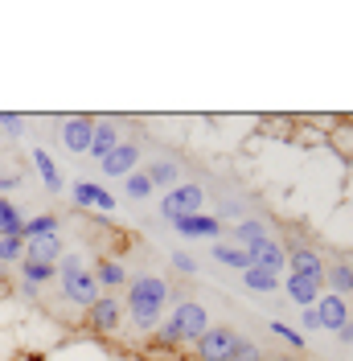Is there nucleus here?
<instances>
[{"label":"nucleus","instance_id":"22","mask_svg":"<svg viewBox=\"0 0 353 361\" xmlns=\"http://www.w3.org/2000/svg\"><path fill=\"white\" fill-rule=\"evenodd\" d=\"M33 160H37V173H42L45 189H49V193H62V173L54 169V160H49V152H42V148H37V152H33Z\"/></svg>","mask_w":353,"mask_h":361},{"label":"nucleus","instance_id":"37","mask_svg":"<svg viewBox=\"0 0 353 361\" xmlns=\"http://www.w3.org/2000/svg\"><path fill=\"white\" fill-rule=\"evenodd\" d=\"M284 361H300V357H284Z\"/></svg>","mask_w":353,"mask_h":361},{"label":"nucleus","instance_id":"24","mask_svg":"<svg viewBox=\"0 0 353 361\" xmlns=\"http://www.w3.org/2000/svg\"><path fill=\"white\" fill-rule=\"evenodd\" d=\"M21 226H25V218L17 214V205L0 197V238H4V234H21Z\"/></svg>","mask_w":353,"mask_h":361},{"label":"nucleus","instance_id":"9","mask_svg":"<svg viewBox=\"0 0 353 361\" xmlns=\"http://www.w3.org/2000/svg\"><path fill=\"white\" fill-rule=\"evenodd\" d=\"M173 226L185 238H218V230H222V222L210 218V214H185V218H173Z\"/></svg>","mask_w":353,"mask_h":361},{"label":"nucleus","instance_id":"23","mask_svg":"<svg viewBox=\"0 0 353 361\" xmlns=\"http://www.w3.org/2000/svg\"><path fill=\"white\" fill-rule=\"evenodd\" d=\"M37 234H58V218L54 214H37L21 226V238H37Z\"/></svg>","mask_w":353,"mask_h":361},{"label":"nucleus","instance_id":"31","mask_svg":"<svg viewBox=\"0 0 353 361\" xmlns=\"http://www.w3.org/2000/svg\"><path fill=\"white\" fill-rule=\"evenodd\" d=\"M156 341H160V345H176V341H181V329L169 320V324H160V329H156Z\"/></svg>","mask_w":353,"mask_h":361},{"label":"nucleus","instance_id":"11","mask_svg":"<svg viewBox=\"0 0 353 361\" xmlns=\"http://www.w3.org/2000/svg\"><path fill=\"white\" fill-rule=\"evenodd\" d=\"M251 255V267H267V271H275L280 275V267L287 263V255L280 243H271V238H263V243H255V247L246 250Z\"/></svg>","mask_w":353,"mask_h":361},{"label":"nucleus","instance_id":"21","mask_svg":"<svg viewBox=\"0 0 353 361\" xmlns=\"http://www.w3.org/2000/svg\"><path fill=\"white\" fill-rule=\"evenodd\" d=\"M90 275H95V283H99V288H103V283H107V288H119V283L128 279V275H124V267H119V263H111V259H99Z\"/></svg>","mask_w":353,"mask_h":361},{"label":"nucleus","instance_id":"20","mask_svg":"<svg viewBox=\"0 0 353 361\" xmlns=\"http://www.w3.org/2000/svg\"><path fill=\"white\" fill-rule=\"evenodd\" d=\"M325 275L333 279V295L345 300V295L353 292V267L349 263H333V267H325Z\"/></svg>","mask_w":353,"mask_h":361},{"label":"nucleus","instance_id":"16","mask_svg":"<svg viewBox=\"0 0 353 361\" xmlns=\"http://www.w3.org/2000/svg\"><path fill=\"white\" fill-rule=\"evenodd\" d=\"M132 295H140V300H152V304H160V308H164V300H169V283H164V279H156V275H136Z\"/></svg>","mask_w":353,"mask_h":361},{"label":"nucleus","instance_id":"15","mask_svg":"<svg viewBox=\"0 0 353 361\" xmlns=\"http://www.w3.org/2000/svg\"><path fill=\"white\" fill-rule=\"evenodd\" d=\"M115 148H119V132H115V123H95V135H90V157L103 164Z\"/></svg>","mask_w":353,"mask_h":361},{"label":"nucleus","instance_id":"2","mask_svg":"<svg viewBox=\"0 0 353 361\" xmlns=\"http://www.w3.org/2000/svg\"><path fill=\"white\" fill-rule=\"evenodd\" d=\"M193 345H198V357L201 361H230L234 345H239V333H234V329H226V324H214V329H205Z\"/></svg>","mask_w":353,"mask_h":361},{"label":"nucleus","instance_id":"34","mask_svg":"<svg viewBox=\"0 0 353 361\" xmlns=\"http://www.w3.org/2000/svg\"><path fill=\"white\" fill-rule=\"evenodd\" d=\"M0 123H4V132H21V115H0Z\"/></svg>","mask_w":353,"mask_h":361},{"label":"nucleus","instance_id":"25","mask_svg":"<svg viewBox=\"0 0 353 361\" xmlns=\"http://www.w3.org/2000/svg\"><path fill=\"white\" fill-rule=\"evenodd\" d=\"M263 238H267L263 222H243V226H239V230H234V243H239V247H243V250H251V247H255V243H263Z\"/></svg>","mask_w":353,"mask_h":361},{"label":"nucleus","instance_id":"29","mask_svg":"<svg viewBox=\"0 0 353 361\" xmlns=\"http://www.w3.org/2000/svg\"><path fill=\"white\" fill-rule=\"evenodd\" d=\"M128 193H132L136 202H140V197H148V193H152V180H148V173H128Z\"/></svg>","mask_w":353,"mask_h":361},{"label":"nucleus","instance_id":"19","mask_svg":"<svg viewBox=\"0 0 353 361\" xmlns=\"http://www.w3.org/2000/svg\"><path fill=\"white\" fill-rule=\"evenodd\" d=\"M214 259H218L222 267H234V271L251 267V255L243 247H226V243H214Z\"/></svg>","mask_w":353,"mask_h":361},{"label":"nucleus","instance_id":"32","mask_svg":"<svg viewBox=\"0 0 353 361\" xmlns=\"http://www.w3.org/2000/svg\"><path fill=\"white\" fill-rule=\"evenodd\" d=\"M271 333H275V337H284L287 345H296V349H304V337H300V333H292L287 324H271Z\"/></svg>","mask_w":353,"mask_h":361},{"label":"nucleus","instance_id":"14","mask_svg":"<svg viewBox=\"0 0 353 361\" xmlns=\"http://www.w3.org/2000/svg\"><path fill=\"white\" fill-rule=\"evenodd\" d=\"M287 263H292V275H309V279H325V263H321V255L309 247H296L287 255Z\"/></svg>","mask_w":353,"mask_h":361},{"label":"nucleus","instance_id":"13","mask_svg":"<svg viewBox=\"0 0 353 361\" xmlns=\"http://www.w3.org/2000/svg\"><path fill=\"white\" fill-rule=\"evenodd\" d=\"M136 160H140V148H136V144H119V148L103 160V173H107V177H128V173H136Z\"/></svg>","mask_w":353,"mask_h":361},{"label":"nucleus","instance_id":"18","mask_svg":"<svg viewBox=\"0 0 353 361\" xmlns=\"http://www.w3.org/2000/svg\"><path fill=\"white\" fill-rule=\"evenodd\" d=\"M243 279H246V288H251V292H275V288H280V275H275V271H267V267H246Z\"/></svg>","mask_w":353,"mask_h":361},{"label":"nucleus","instance_id":"10","mask_svg":"<svg viewBox=\"0 0 353 361\" xmlns=\"http://www.w3.org/2000/svg\"><path fill=\"white\" fill-rule=\"evenodd\" d=\"M70 193H74V202H78V205H95V209H103V214L115 209V197H111L103 185H95V180H78Z\"/></svg>","mask_w":353,"mask_h":361},{"label":"nucleus","instance_id":"36","mask_svg":"<svg viewBox=\"0 0 353 361\" xmlns=\"http://www.w3.org/2000/svg\"><path fill=\"white\" fill-rule=\"evenodd\" d=\"M337 337L345 341V345H353V324H345V329H337Z\"/></svg>","mask_w":353,"mask_h":361},{"label":"nucleus","instance_id":"30","mask_svg":"<svg viewBox=\"0 0 353 361\" xmlns=\"http://www.w3.org/2000/svg\"><path fill=\"white\" fill-rule=\"evenodd\" d=\"M230 361H263V353H259V345H251L246 337H239V345H234Z\"/></svg>","mask_w":353,"mask_h":361},{"label":"nucleus","instance_id":"8","mask_svg":"<svg viewBox=\"0 0 353 361\" xmlns=\"http://www.w3.org/2000/svg\"><path fill=\"white\" fill-rule=\"evenodd\" d=\"M90 135H95V119H87V115H70L62 123V140L70 152H90Z\"/></svg>","mask_w":353,"mask_h":361},{"label":"nucleus","instance_id":"6","mask_svg":"<svg viewBox=\"0 0 353 361\" xmlns=\"http://www.w3.org/2000/svg\"><path fill=\"white\" fill-rule=\"evenodd\" d=\"M119 316H124L119 300H115V295H99V300L87 308V324L103 329V333H111V329H119Z\"/></svg>","mask_w":353,"mask_h":361},{"label":"nucleus","instance_id":"26","mask_svg":"<svg viewBox=\"0 0 353 361\" xmlns=\"http://www.w3.org/2000/svg\"><path fill=\"white\" fill-rule=\"evenodd\" d=\"M25 259V238L21 234H4L0 238V263H21Z\"/></svg>","mask_w":353,"mask_h":361},{"label":"nucleus","instance_id":"7","mask_svg":"<svg viewBox=\"0 0 353 361\" xmlns=\"http://www.w3.org/2000/svg\"><path fill=\"white\" fill-rule=\"evenodd\" d=\"M25 259L58 267V259H62V238H58V234H37V238H25Z\"/></svg>","mask_w":353,"mask_h":361},{"label":"nucleus","instance_id":"28","mask_svg":"<svg viewBox=\"0 0 353 361\" xmlns=\"http://www.w3.org/2000/svg\"><path fill=\"white\" fill-rule=\"evenodd\" d=\"M21 271H25V283L33 288V283H45L58 267H49V263H33V259H21Z\"/></svg>","mask_w":353,"mask_h":361},{"label":"nucleus","instance_id":"4","mask_svg":"<svg viewBox=\"0 0 353 361\" xmlns=\"http://www.w3.org/2000/svg\"><path fill=\"white\" fill-rule=\"evenodd\" d=\"M173 324L181 329V341H198L205 329H210V316H205V308L201 304H193V300H185L181 308H176Z\"/></svg>","mask_w":353,"mask_h":361},{"label":"nucleus","instance_id":"27","mask_svg":"<svg viewBox=\"0 0 353 361\" xmlns=\"http://www.w3.org/2000/svg\"><path fill=\"white\" fill-rule=\"evenodd\" d=\"M148 180L156 185H164V189H176V164H169V160H160V164H152L148 169Z\"/></svg>","mask_w":353,"mask_h":361},{"label":"nucleus","instance_id":"35","mask_svg":"<svg viewBox=\"0 0 353 361\" xmlns=\"http://www.w3.org/2000/svg\"><path fill=\"white\" fill-rule=\"evenodd\" d=\"M304 329H321V316H316V308H304Z\"/></svg>","mask_w":353,"mask_h":361},{"label":"nucleus","instance_id":"17","mask_svg":"<svg viewBox=\"0 0 353 361\" xmlns=\"http://www.w3.org/2000/svg\"><path fill=\"white\" fill-rule=\"evenodd\" d=\"M128 308H132L136 329H152V324H160V304H152V300H140V295L128 292Z\"/></svg>","mask_w":353,"mask_h":361},{"label":"nucleus","instance_id":"5","mask_svg":"<svg viewBox=\"0 0 353 361\" xmlns=\"http://www.w3.org/2000/svg\"><path fill=\"white\" fill-rule=\"evenodd\" d=\"M316 308V316H321V329H345L349 324V308H345V300L341 295H333V292H321V300L312 304Z\"/></svg>","mask_w":353,"mask_h":361},{"label":"nucleus","instance_id":"3","mask_svg":"<svg viewBox=\"0 0 353 361\" xmlns=\"http://www.w3.org/2000/svg\"><path fill=\"white\" fill-rule=\"evenodd\" d=\"M201 202H205L201 185H176L160 197V214L173 222V218H185V214H201Z\"/></svg>","mask_w":353,"mask_h":361},{"label":"nucleus","instance_id":"38","mask_svg":"<svg viewBox=\"0 0 353 361\" xmlns=\"http://www.w3.org/2000/svg\"><path fill=\"white\" fill-rule=\"evenodd\" d=\"M349 324H353V320H349Z\"/></svg>","mask_w":353,"mask_h":361},{"label":"nucleus","instance_id":"1","mask_svg":"<svg viewBox=\"0 0 353 361\" xmlns=\"http://www.w3.org/2000/svg\"><path fill=\"white\" fill-rule=\"evenodd\" d=\"M58 275H62V288H66V295L74 300V304H83V308H90L95 300H99V283H95V275H90L87 267H83V259H74V255H62L58 259Z\"/></svg>","mask_w":353,"mask_h":361},{"label":"nucleus","instance_id":"12","mask_svg":"<svg viewBox=\"0 0 353 361\" xmlns=\"http://www.w3.org/2000/svg\"><path fill=\"white\" fill-rule=\"evenodd\" d=\"M284 288L292 295V304H300V308H312L321 300V279H309V275H287Z\"/></svg>","mask_w":353,"mask_h":361},{"label":"nucleus","instance_id":"33","mask_svg":"<svg viewBox=\"0 0 353 361\" xmlns=\"http://www.w3.org/2000/svg\"><path fill=\"white\" fill-rule=\"evenodd\" d=\"M173 267L181 271V275H193V271H198V263H193L189 255H181V250H176V255H173Z\"/></svg>","mask_w":353,"mask_h":361}]
</instances>
